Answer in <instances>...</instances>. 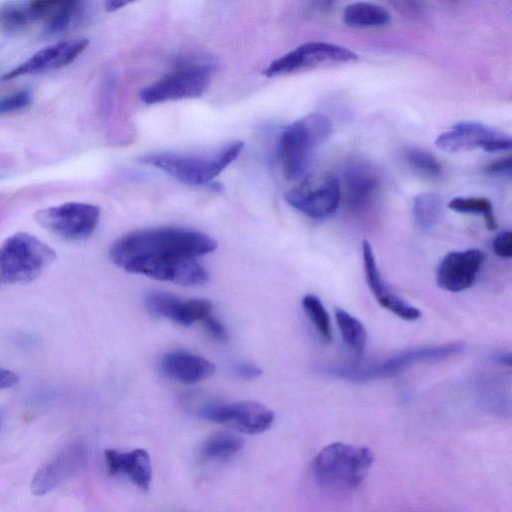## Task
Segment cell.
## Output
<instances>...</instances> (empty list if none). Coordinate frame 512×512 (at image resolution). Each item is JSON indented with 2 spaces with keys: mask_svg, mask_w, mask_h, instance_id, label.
<instances>
[{
  "mask_svg": "<svg viewBox=\"0 0 512 512\" xmlns=\"http://www.w3.org/2000/svg\"><path fill=\"white\" fill-rule=\"evenodd\" d=\"M448 208L459 213L481 215L488 230L493 231L497 227L492 203L487 198L456 197L448 203Z\"/></svg>",
  "mask_w": 512,
  "mask_h": 512,
  "instance_id": "obj_27",
  "label": "cell"
},
{
  "mask_svg": "<svg viewBox=\"0 0 512 512\" xmlns=\"http://www.w3.org/2000/svg\"><path fill=\"white\" fill-rule=\"evenodd\" d=\"M374 461L366 446L334 442L320 450L311 462V474L318 486L336 493L356 489Z\"/></svg>",
  "mask_w": 512,
  "mask_h": 512,
  "instance_id": "obj_2",
  "label": "cell"
},
{
  "mask_svg": "<svg viewBox=\"0 0 512 512\" xmlns=\"http://www.w3.org/2000/svg\"><path fill=\"white\" fill-rule=\"evenodd\" d=\"M88 458V448L82 442H75L44 464L35 474L31 490L35 495H43L60 483L78 473Z\"/></svg>",
  "mask_w": 512,
  "mask_h": 512,
  "instance_id": "obj_13",
  "label": "cell"
},
{
  "mask_svg": "<svg viewBox=\"0 0 512 512\" xmlns=\"http://www.w3.org/2000/svg\"><path fill=\"white\" fill-rule=\"evenodd\" d=\"M286 202L312 219L332 216L341 200V182L331 172H315L303 177L285 194Z\"/></svg>",
  "mask_w": 512,
  "mask_h": 512,
  "instance_id": "obj_6",
  "label": "cell"
},
{
  "mask_svg": "<svg viewBox=\"0 0 512 512\" xmlns=\"http://www.w3.org/2000/svg\"><path fill=\"white\" fill-rule=\"evenodd\" d=\"M342 18L343 22L351 27H379L390 21V14L378 4L355 2L344 8Z\"/></svg>",
  "mask_w": 512,
  "mask_h": 512,
  "instance_id": "obj_22",
  "label": "cell"
},
{
  "mask_svg": "<svg viewBox=\"0 0 512 512\" xmlns=\"http://www.w3.org/2000/svg\"><path fill=\"white\" fill-rule=\"evenodd\" d=\"M330 118L310 113L287 125L279 140V157L286 179L300 180L306 174L315 150L332 133Z\"/></svg>",
  "mask_w": 512,
  "mask_h": 512,
  "instance_id": "obj_4",
  "label": "cell"
},
{
  "mask_svg": "<svg viewBox=\"0 0 512 512\" xmlns=\"http://www.w3.org/2000/svg\"><path fill=\"white\" fill-rule=\"evenodd\" d=\"M100 219L98 206L82 202H69L36 212L35 220L43 228L68 240L89 237Z\"/></svg>",
  "mask_w": 512,
  "mask_h": 512,
  "instance_id": "obj_10",
  "label": "cell"
},
{
  "mask_svg": "<svg viewBox=\"0 0 512 512\" xmlns=\"http://www.w3.org/2000/svg\"><path fill=\"white\" fill-rule=\"evenodd\" d=\"M405 159L411 168L425 177L435 179L442 174V166L439 161L434 155L423 149H408L405 152Z\"/></svg>",
  "mask_w": 512,
  "mask_h": 512,
  "instance_id": "obj_29",
  "label": "cell"
},
{
  "mask_svg": "<svg viewBox=\"0 0 512 512\" xmlns=\"http://www.w3.org/2000/svg\"><path fill=\"white\" fill-rule=\"evenodd\" d=\"M83 3L80 1H59L56 8L46 19L47 34L61 33L73 25L82 15Z\"/></svg>",
  "mask_w": 512,
  "mask_h": 512,
  "instance_id": "obj_25",
  "label": "cell"
},
{
  "mask_svg": "<svg viewBox=\"0 0 512 512\" xmlns=\"http://www.w3.org/2000/svg\"><path fill=\"white\" fill-rule=\"evenodd\" d=\"M89 41L86 38H75L61 41L47 46L20 63L15 68L7 71L3 81H8L20 76L58 69L72 63L87 47Z\"/></svg>",
  "mask_w": 512,
  "mask_h": 512,
  "instance_id": "obj_15",
  "label": "cell"
},
{
  "mask_svg": "<svg viewBox=\"0 0 512 512\" xmlns=\"http://www.w3.org/2000/svg\"><path fill=\"white\" fill-rule=\"evenodd\" d=\"M381 182L379 169L366 160H353L343 170V185L349 202L361 205L378 190Z\"/></svg>",
  "mask_w": 512,
  "mask_h": 512,
  "instance_id": "obj_19",
  "label": "cell"
},
{
  "mask_svg": "<svg viewBox=\"0 0 512 512\" xmlns=\"http://www.w3.org/2000/svg\"><path fill=\"white\" fill-rule=\"evenodd\" d=\"M244 143L232 141L206 152H159L140 161L156 167L180 182L202 185L212 181L240 155Z\"/></svg>",
  "mask_w": 512,
  "mask_h": 512,
  "instance_id": "obj_3",
  "label": "cell"
},
{
  "mask_svg": "<svg viewBox=\"0 0 512 512\" xmlns=\"http://www.w3.org/2000/svg\"><path fill=\"white\" fill-rule=\"evenodd\" d=\"M359 56L336 44L312 41L301 44L270 63L263 71L267 77L288 75L315 68L355 62Z\"/></svg>",
  "mask_w": 512,
  "mask_h": 512,
  "instance_id": "obj_9",
  "label": "cell"
},
{
  "mask_svg": "<svg viewBox=\"0 0 512 512\" xmlns=\"http://www.w3.org/2000/svg\"><path fill=\"white\" fill-rule=\"evenodd\" d=\"M487 172L492 175L510 176L511 174V158H504L491 163L487 167Z\"/></svg>",
  "mask_w": 512,
  "mask_h": 512,
  "instance_id": "obj_34",
  "label": "cell"
},
{
  "mask_svg": "<svg viewBox=\"0 0 512 512\" xmlns=\"http://www.w3.org/2000/svg\"><path fill=\"white\" fill-rule=\"evenodd\" d=\"M335 318L344 343L359 358L365 348L367 333L364 325L347 311L336 308Z\"/></svg>",
  "mask_w": 512,
  "mask_h": 512,
  "instance_id": "obj_23",
  "label": "cell"
},
{
  "mask_svg": "<svg viewBox=\"0 0 512 512\" xmlns=\"http://www.w3.org/2000/svg\"><path fill=\"white\" fill-rule=\"evenodd\" d=\"M209 65L188 62L143 88L139 94L145 104L191 99L202 96L211 82Z\"/></svg>",
  "mask_w": 512,
  "mask_h": 512,
  "instance_id": "obj_7",
  "label": "cell"
},
{
  "mask_svg": "<svg viewBox=\"0 0 512 512\" xmlns=\"http://www.w3.org/2000/svg\"><path fill=\"white\" fill-rule=\"evenodd\" d=\"M201 324L206 332L216 341L224 342L227 340L228 334L224 325L212 314L205 318Z\"/></svg>",
  "mask_w": 512,
  "mask_h": 512,
  "instance_id": "obj_32",
  "label": "cell"
},
{
  "mask_svg": "<svg viewBox=\"0 0 512 512\" xmlns=\"http://www.w3.org/2000/svg\"><path fill=\"white\" fill-rule=\"evenodd\" d=\"M244 446L243 439L228 431L210 434L202 443L200 456L206 461H225L235 456Z\"/></svg>",
  "mask_w": 512,
  "mask_h": 512,
  "instance_id": "obj_21",
  "label": "cell"
},
{
  "mask_svg": "<svg viewBox=\"0 0 512 512\" xmlns=\"http://www.w3.org/2000/svg\"><path fill=\"white\" fill-rule=\"evenodd\" d=\"M464 349L463 343L452 342L443 345L410 349L393 355L383 361L359 368H327L325 371L341 378L352 380H371L386 378L400 373L402 370L423 362H433L459 354Z\"/></svg>",
  "mask_w": 512,
  "mask_h": 512,
  "instance_id": "obj_8",
  "label": "cell"
},
{
  "mask_svg": "<svg viewBox=\"0 0 512 512\" xmlns=\"http://www.w3.org/2000/svg\"><path fill=\"white\" fill-rule=\"evenodd\" d=\"M484 261L480 249L471 248L446 254L436 270L437 285L449 292L470 288Z\"/></svg>",
  "mask_w": 512,
  "mask_h": 512,
  "instance_id": "obj_14",
  "label": "cell"
},
{
  "mask_svg": "<svg viewBox=\"0 0 512 512\" xmlns=\"http://www.w3.org/2000/svg\"><path fill=\"white\" fill-rule=\"evenodd\" d=\"M362 255L366 283L377 302L383 308L401 319L414 321L420 318L421 311L417 307L396 295L386 285L380 274L373 249L368 240L363 241Z\"/></svg>",
  "mask_w": 512,
  "mask_h": 512,
  "instance_id": "obj_16",
  "label": "cell"
},
{
  "mask_svg": "<svg viewBox=\"0 0 512 512\" xmlns=\"http://www.w3.org/2000/svg\"><path fill=\"white\" fill-rule=\"evenodd\" d=\"M56 257L54 249L29 233L8 237L0 246V288L33 281Z\"/></svg>",
  "mask_w": 512,
  "mask_h": 512,
  "instance_id": "obj_5",
  "label": "cell"
},
{
  "mask_svg": "<svg viewBox=\"0 0 512 512\" xmlns=\"http://www.w3.org/2000/svg\"><path fill=\"white\" fill-rule=\"evenodd\" d=\"M233 371L237 374V376L245 380L256 379L262 373L258 366L248 362L236 363L233 367Z\"/></svg>",
  "mask_w": 512,
  "mask_h": 512,
  "instance_id": "obj_33",
  "label": "cell"
},
{
  "mask_svg": "<svg viewBox=\"0 0 512 512\" xmlns=\"http://www.w3.org/2000/svg\"><path fill=\"white\" fill-rule=\"evenodd\" d=\"M302 307L322 339L329 343L332 340V329L329 315L321 300L315 295L308 294L302 299Z\"/></svg>",
  "mask_w": 512,
  "mask_h": 512,
  "instance_id": "obj_28",
  "label": "cell"
},
{
  "mask_svg": "<svg viewBox=\"0 0 512 512\" xmlns=\"http://www.w3.org/2000/svg\"><path fill=\"white\" fill-rule=\"evenodd\" d=\"M32 95L29 90H20L0 98V115L22 110L30 105Z\"/></svg>",
  "mask_w": 512,
  "mask_h": 512,
  "instance_id": "obj_30",
  "label": "cell"
},
{
  "mask_svg": "<svg viewBox=\"0 0 512 512\" xmlns=\"http://www.w3.org/2000/svg\"><path fill=\"white\" fill-rule=\"evenodd\" d=\"M438 149L456 153L480 148L487 152L510 150L511 138L503 131L476 121H461L435 140Z\"/></svg>",
  "mask_w": 512,
  "mask_h": 512,
  "instance_id": "obj_11",
  "label": "cell"
},
{
  "mask_svg": "<svg viewBox=\"0 0 512 512\" xmlns=\"http://www.w3.org/2000/svg\"><path fill=\"white\" fill-rule=\"evenodd\" d=\"M183 300L163 291H153L146 295L144 304L147 311L156 317L177 321Z\"/></svg>",
  "mask_w": 512,
  "mask_h": 512,
  "instance_id": "obj_26",
  "label": "cell"
},
{
  "mask_svg": "<svg viewBox=\"0 0 512 512\" xmlns=\"http://www.w3.org/2000/svg\"><path fill=\"white\" fill-rule=\"evenodd\" d=\"M159 368L166 377L184 384L200 382L215 372V366L209 360L186 351L164 354L160 359Z\"/></svg>",
  "mask_w": 512,
  "mask_h": 512,
  "instance_id": "obj_18",
  "label": "cell"
},
{
  "mask_svg": "<svg viewBox=\"0 0 512 512\" xmlns=\"http://www.w3.org/2000/svg\"><path fill=\"white\" fill-rule=\"evenodd\" d=\"M202 418L229 426L247 434L268 430L274 422V413L266 406L253 401L210 403L199 410Z\"/></svg>",
  "mask_w": 512,
  "mask_h": 512,
  "instance_id": "obj_12",
  "label": "cell"
},
{
  "mask_svg": "<svg viewBox=\"0 0 512 512\" xmlns=\"http://www.w3.org/2000/svg\"><path fill=\"white\" fill-rule=\"evenodd\" d=\"M442 208L441 197L432 192L418 194L413 201V218L422 230L433 228L439 221Z\"/></svg>",
  "mask_w": 512,
  "mask_h": 512,
  "instance_id": "obj_24",
  "label": "cell"
},
{
  "mask_svg": "<svg viewBox=\"0 0 512 512\" xmlns=\"http://www.w3.org/2000/svg\"><path fill=\"white\" fill-rule=\"evenodd\" d=\"M19 381L18 375L8 369L0 368V389L14 386Z\"/></svg>",
  "mask_w": 512,
  "mask_h": 512,
  "instance_id": "obj_35",
  "label": "cell"
},
{
  "mask_svg": "<svg viewBox=\"0 0 512 512\" xmlns=\"http://www.w3.org/2000/svg\"><path fill=\"white\" fill-rule=\"evenodd\" d=\"M57 0L8 2L0 5V29L4 32H18L31 23L47 19L56 8Z\"/></svg>",
  "mask_w": 512,
  "mask_h": 512,
  "instance_id": "obj_20",
  "label": "cell"
},
{
  "mask_svg": "<svg viewBox=\"0 0 512 512\" xmlns=\"http://www.w3.org/2000/svg\"><path fill=\"white\" fill-rule=\"evenodd\" d=\"M2 421H3V413L0 411V426L2 424Z\"/></svg>",
  "mask_w": 512,
  "mask_h": 512,
  "instance_id": "obj_38",
  "label": "cell"
},
{
  "mask_svg": "<svg viewBox=\"0 0 512 512\" xmlns=\"http://www.w3.org/2000/svg\"><path fill=\"white\" fill-rule=\"evenodd\" d=\"M216 248L217 242L200 231L161 227L122 236L111 245L109 255L128 272L192 286L204 284L209 278L196 259Z\"/></svg>",
  "mask_w": 512,
  "mask_h": 512,
  "instance_id": "obj_1",
  "label": "cell"
},
{
  "mask_svg": "<svg viewBox=\"0 0 512 512\" xmlns=\"http://www.w3.org/2000/svg\"><path fill=\"white\" fill-rule=\"evenodd\" d=\"M129 2L126 1H108L106 2V9L108 11H114L119 8L126 6Z\"/></svg>",
  "mask_w": 512,
  "mask_h": 512,
  "instance_id": "obj_37",
  "label": "cell"
},
{
  "mask_svg": "<svg viewBox=\"0 0 512 512\" xmlns=\"http://www.w3.org/2000/svg\"><path fill=\"white\" fill-rule=\"evenodd\" d=\"M492 250L501 258H511L512 233L508 230L499 233L492 241Z\"/></svg>",
  "mask_w": 512,
  "mask_h": 512,
  "instance_id": "obj_31",
  "label": "cell"
},
{
  "mask_svg": "<svg viewBox=\"0 0 512 512\" xmlns=\"http://www.w3.org/2000/svg\"><path fill=\"white\" fill-rule=\"evenodd\" d=\"M107 472L111 476H125L143 491L150 488L152 465L149 453L142 448L121 452L107 449L104 452Z\"/></svg>",
  "mask_w": 512,
  "mask_h": 512,
  "instance_id": "obj_17",
  "label": "cell"
},
{
  "mask_svg": "<svg viewBox=\"0 0 512 512\" xmlns=\"http://www.w3.org/2000/svg\"><path fill=\"white\" fill-rule=\"evenodd\" d=\"M495 361H497L501 365L510 367L511 366V354L510 353L498 354L495 357Z\"/></svg>",
  "mask_w": 512,
  "mask_h": 512,
  "instance_id": "obj_36",
  "label": "cell"
}]
</instances>
